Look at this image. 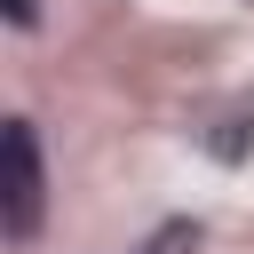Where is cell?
<instances>
[{"instance_id":"7a4b0ae2","label":"cell","mask_w":254,"mask_h":254,"mask_svg":"<svg viewBox=\"0 0 254 254\" xmlns=\"http://www.w3.org/2000/svg\"><path fill=\"white\" fill-rule=\"evenodd\" d=\"M8 24H40V0H8Z\"/></svg>"},{"instance_id":"6da1fadb","label":"cell","mask_w":254,"mask_h":254,"mask_svg":"<svg viewBox=\"0 0 254 254\" xmlns=\"http://www.w3.org/2000/svg\"><path fill=\"white\" fill-rule=\"evenodd\" d=\"M0 167H8L0 222H8V238L24 246V238L40 230V206H48V175H40V135H32V119H8V135H0Z\"/></svg>"}]
</instances>
